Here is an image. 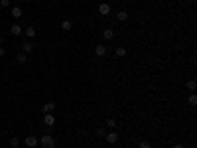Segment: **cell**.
<instances>
[{
  "mask_svg": "<svg viewBox=\"0 0 197 148\" xmlns=\"http://www.w3.org/2000/svg\"><path fill=\"white\" fill-rule=\"evenodd\" d=\"M40 144L43 148H55V138L52 134H43V136H40Z\"/></svg>",
  "mask_w": 197,
  "mask_h": 148,
  "instance_id": "cell-1",
  "label": "cell"
},
{
  "mask_svg": "<svg viewBox=\"0 0 197 148\" xmlns=\"http://www.w3.org/2000/svg\"><path fill=\"white\" fill-rule=\"evenodd\" d=\"M24 144H26L28 148H36V146L40 144V138H38V136H34V134H30L28 138H24Z\"/></svg>",
  "mask_w": 197,
  "mask_h": 148,
  "instance_id": "cell-2",
  "label": "cell"
},
{
  "mask_svg": "<svg viewBox=\"0 0 197 148\" xmlns=\"http://www.w3.org/2000/svg\"><path fill=\"white\" fill-rule=\"evenodd\" d=\"M55 117H53V113H47V115H43V124H46L47 128H52V127H55Z\"/></svg>",
  "mask_w": 197,
  "mask_h": 148,
  "instance_id": "cell-3",
  "label": "cell"
},
{
  "mask_svg": "<svg viewBox=\"0 0 197 148\" xmlns=\"http://www.w3.org/2000/svg\"><path fill=\"white\" fill-rule=\"evenodd\" d=\"M105 140H107L108 144H116V142H118V132H116V130L107 132V134H105Z\"/></svg>",
  "mask_w": 197,
  "mask_h": 148,
  "instance_id": "cell-4",
  "label": "cell"
},
{
  "mask_svg": "<svg viewBox=\"0 0 197 148\" xmlns=\"http://www.w3.org/2000/svg\"><path fill=\"white\" fill-rule=\"evenodd\" d=\"M112 12V8H111V4H101L99 6V14H101V16H108V14H111Z\"/></svg>",
  "mask_w": 197,
  "mask_h": 148,
  "instance_id": "cell-5",
  "label": "cell"
},
{
  "mask_svg": "<svg viewBox=\"0 0 197 148\" xmlns=\"http://www.w3.org/2000/svg\"><path fill=\"white\" fill-rule=\"evenodd\" d=\"M95 55H97V57H105L107 55V46H105V43H99V46L95 48Z\"/></svg>",
  "mask_w": 197,
  "mask_h": 148,
  "instance_id": "cell-6",
  "label": "cell"
},
{
  "mask_svg": "<svg viewBox=\"0 0 197 148\" xmlns=\"http://www.w3.org/2000/svg\"><path fill=\"white\" fill-rule=\"evenodd\" d=\"M24 34H26V38H28V40H32V38H36V34H38V30H36L34 26H28V28L24 30Z\"/></svg>",
  "mask_w": 197,
  "mask_h": 148,
  "instance_id": "cell-7",
  "label": "cell"
},
{
  "mask_svg": "<svg viewBox=\"0 0 197 148\" xmlns=\"http://www.w3.org/2000/svg\"><path fill=\"white\" fill-rule=\"evenodd\" d=\"M22 51H24V54H32L34 51V43L30 40H26L24 43H22Z\"/></svg>",
  "mask_w": 197,
  "mask_h": 148,
  "instance_id": "cell-8",
  "label": "cell"
},
{
  "mask_svg": "<svg viewBox=\"0 0 197 148\" xmlns=\"http://www.w3.org/2000/svg\"><path fill=\"white\" fill-rule=\"evenodd\" d=\"M41 111H43V115H47V113H53V111H55V103H53V101L46 103V105L41 107Z\"/></svg>",
  "mask_w": 197,
  "mask_h": 148,
  "instance_id": "cell-9",
  "label": "cell"
},
{
  "mask_svg": "<svg viewBox=\"0 0 197 148\" xmlns=\"http://www.w3.org/2000/svg\"><path fill=\"white\" fill-rule=\"evenodd\" d=\"M103 38H105L107 42H111V40L114 38V30H112V28H105V30H103Z\"/></svg>",
  "mask_w": 197,
  "mask_h": 148,
  "instance_id": "cell-10",
  "label": "cell"
},
{
  "mask_svg": "<svg viewBox=\"0 0 197 148\" xmlns=\"http://www.w3.org/2000/svg\"><path fill=\"white\" fill-rule=\"evenodd\" d=\"M10 34H12V36H20V34H24V28H22L20 24H12Z\"/></svg>",
  "mask_w": 197,
  "mask_h": 148,
  "instance_id": "cell-11",
  "label": "cell"
},
{
  "mask_svg": "<svg viewBox=\"0 0 197 148\" xmlns=\"http://www.w3.org/2000/svg\"><path fill=\"white\" fill-rule=\"evenodd\" d=\"M16 61H18L20 65H26V63H28V54H24V51H22V54H18V55H16Z\"/></svg>",
  "mask_w": 197,
  "mask_h": 148,
  "instance_id": "cell-12",
  "label": "cell"
},
{
  "mask_svg": "<svg viewBox=\"0 0 197 148\" xmlns=\"http://www.w3.org/2000/svg\"><path fill=\"white\" fill-rule=\"evenodd\" d=\"M116 20H118V22H126V20H128V12H126V10L116 12Z\"/></svg>",
  "mask_w": 197,
  "mask_h": 148,
  "instance_id": "cell-13",
  "label": "cell"
},
{
  "mask_svg": "<svg viewBox=\"0 0 197 148\" xmlns=\"http://www.w3.org/2000/svg\"><path fill=\"white\" fill-rule=\"evenodd\" d=\"M71 28H73V22L71 20H63L61 22V30H63V32H69Z\"/></svg>",
  "mask_w": 197,
  "mask_h": 148,
  "instance_id": "cell-14",
  "label": "cell"
},
{
  "mask_svg": "<svg viewBox=\"0 0 197 148\" xmlns=\"http://www.w3.org/2000/svg\"><path fill=\"white\" fill-rule=\"evenodd\" d=\"M22 14H24V10H22L20 6H14V8H12V16H14V18H20Z\"/></svg>",
  "mask_w": 197,
  "mask_h": 148,
  "instance_id": "cell-15",
  "label": "cell"
},
{
  "mask_svg": "<svg viewBox=\"0 0 197 148\" xmlns=\"http://www.w3.org/2000/svg\"><path fill=\"white\" fill-rule=\"evenodd\" d=\"M114 54H116V57H124V55H126V49L122 48V46H118V48L114 49Z\"/></svg>",
  "mask_w": 197,
  "mask_h": 148,
  "instance_id": "cell-16",
  "label": "cell"
},
{
  "mask_svg": "<svg viewBox=\"0 0 197 148\" xmlns=\"http://www.w3.org/2000/svg\"><path fill=\"white\" fill-rule=\"evenodd\" d=\"M116 124H118V122H116V121H114V118H107V128H111V130H114V128H116Z\"/></svg>",
  "mask_w": 197,
  "mask_h": 148,
  "instance_id": "cell-17",
  "label": "cell"
},
{
  "mask_svg": "<svg viewBox=\"0 0 197 148\" xmlns=\"http://www.w3.org/2000/svg\"><path fill=\"white\" fill-rule=\"evenodd\" d=\"M185 87L189 89V91H195V87H197V81H195V79H189L187 83H185Z\"/></svg>",
  "mask_w": 197,
  "mask_h": 148,
  "instance_id": "cell-18",
  "label": "cell"
},
{
  "mask_svg": "<svg viewBox=\"0 0 197 148\" xmlns=\"http://www.w3.org/2000/svg\"><path fill=\"white\" fill-rule=\"evenodd\" d=\"M10 146H12V148H18V146H20V138L12 136V138H10Z\"/></svg>",
  "mask_w": 197,
  "mask_h": 148,
  "instance_id": "cell-19",
  "label": "cell"
},
{
  "mask_svg": "<svg viewBox=\"0 0 197 148\" xmlns=\"http://www.w3.org/2000/svg\"><path fill=\"white\" fill-rule=\"evenodd\" d=\"M187 103H189V105H191V107H195V105H197V97H195V95H189Z\"/></svg>",
  "mask_w": 197,
  "mask_h": 148,
  "instance_id": "cell-20",
  "label": "cell"
},
{
  "mask_svg": "<svg viewBox=\"0 0 197 148\" xmlns=\"http://www.w3.org/2000/svg\"><path fill=\"white\" fill-rule=\"evenodd\" d=\"M138 148H152V144L148 142V140H142V142L138 144Z\"/></svg>",
  "mask_w": 197,
  "mask_h": 148,
  "instance_id": "cell-21",
  "label": "cell"
},
{
  "mask_svg": "<svg viewBox=\"0 0 197 148\" xmlns=\"http://www.w3.org/2000/svg\"><path fill=\"white\" fill-rule=\"evenodd\" d=\"M0 6H2V8H8V6H10V0H0Z\"/></svg>",
  "mask_w": 197,
  "mask_h": 148,
  "instance_id": "cell-22",
  "label": "cell"
},
{
  "mask_svg": "<svg viewBox=\"0 0 197 148\" xmlns=\"http://www.w3.org/2000/svg\"><path fill=\"white\" fill-rule=\"evenodd\" d=\"M105 134H107L105 128H97V136H105Z\"/></svg>",
  "mask_w": 197,
  "mask_h": 148,
  "instance_id": "cell-23",
  "label": "cell"
},
{
  "mask_svg": "<svg viewBox=\"0 0 197 148\" xmlns=\"http://www.w3.org/2000/svg\"><path fill=\"white\" fill-rule=\"evenodd\" d=\"M4 54H6V51H4V48H0V57H4Z\"/></svg>",
  "mask_w": 197,
  "mask_h": 148,
  "instance_id": "cell-24",
  "label": "cell"
},
{
  "mask_svg": "<svg viewBox=\"0 0 197 148\" xmlns=\"http://www.w3.org/2000/svg\"><path fill=\"white\" fill-rule=\"evenodd\" d=\"M173 148H185L183 144H176V146H173Z\"/></svg>",
  "mask_w": 197,
  "mask_h": 148,
  "instance_id": "cell-25",
  "label": "cell"
},
{
  "mask_svg": "<svg viewBox=\"0 0 197 148\" xmlns=\"http://www.w3.org/2000/svg\"><path fill=\"white\" fill-rule=\"evenodd\" d=\"M49 2H55V0H49Z\"/></svg>",
  "mask_w": 197,
  "mask_h": 148,
  "instance_id": "cell-26",
  "label": "cell"
},
{
  "mask_svg": "<svg viewBox=\"0 0 197 148\" xmlns=\"http://www.w3.org/2000/svg\"><path fill=\"white\" fill-rule=\"evenodd\" d=\"M0 43H2V38H0Z\"/></svg>",
  "mask_w": 197,
  "mask_h": 148,
  "instance_id": "cell-27",
  "label": "cell"
},
{
  "mask_svg": "<svg viewBox=\"0 0 197 148\" xmlns=\"http://www.w3.org/2000/svg\"><path fill=\"white\" fill-rule=\"evenodd\" d=\"M30 2H32V0H30Z\"/></svg>",
  "mask_w": 197,
  "mask_h": 148,
  "instance_id": "cell-28",
  "label": "cell"
}]
</instances>
